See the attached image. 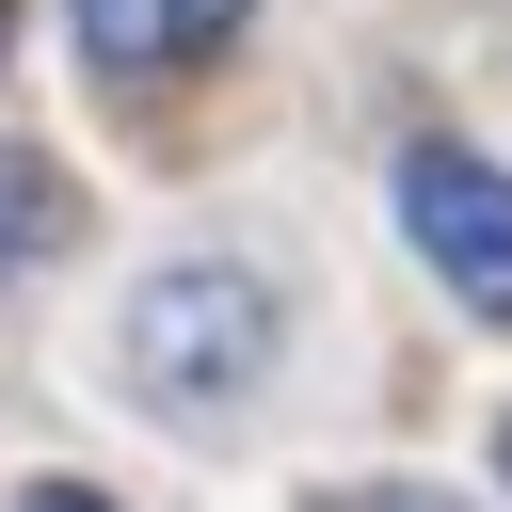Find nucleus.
<instances>
[{
  "instance_id": "obj_1",
  "label": "nucleus",
  "mask_w": 512,
  "mask_h": 512,
  "mask_svg": "<svg viewBox=\"0 0 512 512\" xmlns=\"http://www.w3.org/2000/svg\"><path fill=\"white\" fill-rule=\"evenodd\" d=\"M256 368H272V288H256L240 256H192V272H144V288H128V384H144L160 416L240 400Z\"/></svg>"
},
{
  "instance_id": "obj_2",
  "label": "nucleus",
  "mask_w": 512,
  "mask_h": 512,
  "mask_svg": "<svg viewBox=\"0 0 512 512\" xmlns=\"http://www.w3.org/2000/svg\"><path fill=\"white\" fill-rule=\"evenodd\" d=\"M400 224H416V256H432L480 320H512V176H496V160L416 144V160H400Z\"/></svg>"
},
{
  "instance_id": "obj_3",
  "label": "nucleus",
  "mask_w": 512,
  "mask_h": 512,
  "mask_svg": "<svg viewBox=\"0 0 512 512\" xmlns=\"http://www.w3.org/2000/svg\"><path fill=\"white\" fill-rule=\"evenodd\" d=\"M224 32H240V0H80V48L128 64V80L144 64H208Z\"/></svg>"
},
{
  "instance_id": "obj_4",
  "label": "nucleus",
  "mask_w": 512,
  "mask_h": 512,
  "mask_svg": "<svg viewBox=\"0 0 512 512\" xmlns=\"http://www.w3.org/2000/svg\"><path fill=\"white\" fill-rule=\"evenodd\" d=\"M48 240H64V176H48L32 144H0V272H32Z\"/></svg>"
},
{
  "instance_id": "obj_5",
  "label": "nucleus",
  "mask_w": 512,
  "mask_h": 512,
  "mask_svg": "<svg viewBox=\"0 0 512 512\" xmlns=\"http://www.w3.org/2000/svg\"><path fill=\"white\" fill-rule=\"evenodd\" d=\"M16 512H112V496H80V480H32V496H16Z\"/></svg>"
},
{
  "instance_id": "obj_6",
  "label": "nucleus",
  "mask_w": 512,
  "mask_h": 512,
  "mask_svg": "<svg viewBox=\"0 0 512 512\" xmlns=\"http://www.w3.org/2000/svg\"><path fill=\"white\" fill-rule=\"evenodd\" d=\"M336 512H448V496H336Z\"/></svg>"
},
{
  "instance_id": "obj_7",
  "label": "nucleus",
  "mask_w": 512,
  "mask_h": 512,
  "mask_svg": "<svg viewBox=\"0 0 512 512\" xmlns=\"http://www.w3.org/2000/svg\"><path fill=\"white\" fill-rule=\"evenodd\" d=\"M496 480H512V432H496Z\"/></svg>"
},
{
  "instance_id": "obj_8",
  "label": "nucleus",
  "mask_w": 512,
  "mask_h": 512,
  "mask_svg": "<svg viewBox=\"0 0 512 512\" xmlns=\"http://www.w3.org/2000/svg\"><path fill=\"white\" fill-rule=\"evenodd\" d=\"M0 32H16V0H0Z\"/></svg>"
}]
</instances>
